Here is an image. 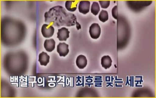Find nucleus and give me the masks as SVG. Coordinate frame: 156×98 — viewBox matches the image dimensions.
<instances>
[{"label":"nucleus","instance_id":"obj_14","mask_svg":"<svg viewBox=\"0 0 156 98\" xmlns=\"http://www.w3.org/2000/svg\"><path fill=\"white\" fill-rule=\"evenodd\" d=\"M112 15L114 18L116 20L118 18V6L117 5L115 6L112 9Z\"/></svg>","mask_w":156,"mask_h":98},{"label":"nucleus","instance_id":"obj_8","mask_svg":"<svg viewBox=\"0 0 156 98\" xmlns=\"http://www.w3.org/2000/svg\"><path fill=\"white\" fill-rule=\"evenodd\" d=\"M50 56L46 52H43L39 54V61L41 65L46 66L49 62Z\"/></svg>","mask_w":156,"mask_h":98},{"label":"nucleus","instance_id":"obj_13","mask_svg":"<svg viewBox=\"0 0 156 98\" xmlns=\"http://www.w3.org/2000/svg\"><path fill=\"white\" fill-rule=\"evenodd\" d=\"M100 5L102 9H107L109 6L110 1H99Z\"/></svg>","mask_w":156,"mask_h":98},{"label":"nucleus","instance_id":"obj_4","mask_svg":"<svg viewBox=\"0 0 156 98\" xmlns=\"http://www.w3.org/2000/svg\"><path fill=\"white\" fill-rule=\"evenodd\" d=\"M68 44L65 43H60L57 45L58 53L59 54L61 57H66L69 53V49H68Z\"/></svg>","mask_w":156,"mask_h":98},{"label":"nucleus","instance_id":"obj_3","mask_svg":"<svg viewBox=\"0 0 156 98\" xmlns=\"http://www.w3.org/2000/svg\"><path fill=\"white\" fill-rule=\"evenodd\" d=\"M90 2L88 1H82L80 2L78 9L79 12L85 15L90 11Z\"/></svg>","mask_w":156,"mask_h":98},{"label":"nucleus","instance_id":"obj_6","mask_svg":"<svg viewBox=\"0 0 156 98\" xmlns=\"http://www.w3.org/2000/svg\"><path fill=\"white\" fill-rule=\"evenodd\" d=\"M76 65L80 69H83L87 66V60L86 57L83 55H80L77 57L76 59Z\"/></svg>","mask_w":156,"mask_h":98},{"label":"nucleus","instance_id":"obj_1","mask_svg":"<svg viewBox=\"0 0 156 98\" xmlns=\"http://www.w3.org/2000/svg\"><path fill=\"white\" fill-rule=\"evenodd\" d=\"M101 33V29L99 24L94 23L92 24L89 28V34L93 39H97L100 37Z\"/></svg>","mask_w":156,"mask_h":98},{"label":"nucleus","instance_id":"obj_11","mask_svg":"<svg viewBox=\"0 0 156 98\" xmlns=\"http://www.w3.org/2000/svg\"><path fill=\"white\" fill-rule=\"evenodd\" d=\"M100 8L97 2H93L91 7V12L93 15L96 16L100 12Z\"/></svg>","mask_w":156,"mask_h":98},{"label":"nucleus","instance_id":"obj_5","mask_svg":"<svg viewBox=\"0 0 156 98\" xmlns=\"http://www.w3.org/2000/svg\"><path fill=\"white\" fill-rule=\"evenodd\" d=\"M70 32L67 28L62 27L58 30L57 38L60 41H66L69 37Z\"/></svg>","mask_w":156,"mask_h":98},{"label":"nucleus","instance_id":"obj_10","mask_svg":"<svg viewBox=\"0 0 156 98\" xmlns=\"http://www.w3.org/2000/svg\"><path fill=\"white\" fill-rule=\"evenodd\" d=\"M78 1H67L66 2V8L68 11L74 12L77 9Z\"/></svg>","mask_w":156,"mask_h":98},{"label":"nucleus","instance_id":"obj_9","mask_svg":"<svg viewBox=\"0 0 156 98\" xmlns=\"http://www.w3.org/2000/svg\"><path fill=\"white\" fill-rule=\"evenodd\" d=\"M112 63V59L109 56H104L101 58V66L105 69L109 68L111 67Z\"/></svg>","mask_w":156,"mask_h":98},{"label":"nucleus","instance_id":"obj_12","mask_svg":"<svg viewBox=\"0 0 156 98\" xmlns=\"http://www.w3.org/2000/svg\"><path fill=\"white\" fill-rule=\"evenodd\" d=\"M99 20L101 22L105 23L108 20V13L105 10H101L99 16Z\"/></svg>","mask_w":156,"mask_h":98},{"label":"nucleus","instance_id":"obj_7","mask_svg":"<svg viewBox=\"0 0 156 98\" xmlns=\"http://www.w3.org/2000/svg\"><path fill=\"white\" fill-rule=\"evenodd\" d=\"M55 44L56 43L54 40L53 39H47L44 43V47L47 51L51 52L55 49Z\"/></svg>","mask_w":156,"mask_h":98},{"label":"nucleus","instance_id":"obj_2","mask_svg":"<svg viewBox=\"0 0 156 98\" xmlns=\"http://www.w3.org/2000/svg\"><path fill=\"white\" fill-rule=\"evenodd\" d=\"M41 33L44 38H49L52 37L54 33V28L52 26H49L48 24H44L42 26Z\"/></svg>","mask_w":156,"mask_h":98}]
</instances>
